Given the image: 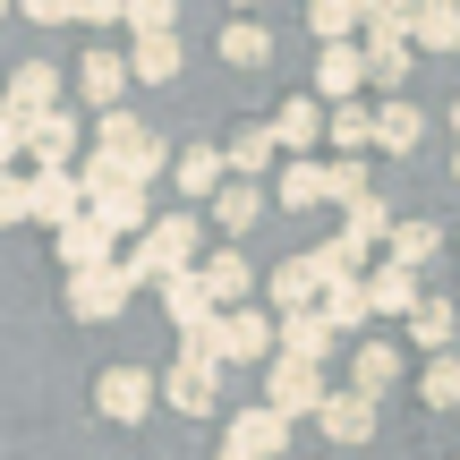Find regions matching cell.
Wrapping results in <instances>:
<instances>
[{
  "mask_svg": "<svg viewBox=\"0 0 460 460\" xmlns=\"http://www.w3.org/2000/svg\"><path fill=\"white\" fill-rule=\"evenodd\" d=\"M188 349H205L214 367H273L281 358V315L273 307H230L222 324L188 332Z\"/></svg>",
  "mask_w": 460,
  "mask_h": 460,
  "instance_id": "1",
  "label": "cell"
},
{
  "mask_svg": "<svg viewBox=\"0 0 460 460\" xmlns=\"http://www.w3.org/2000/svg\"><path fill=\"white\" fill-rule=\"evenodd\" d=\"M94 154H111L128 188H154V171H171V163H180V154H171V146H163V137H154L137 111H111V119H94Z\"/></svg>",
  "mask_w": 460,
  "mask_h": 460,
  "instance_id": "2",
  "label": "cell"
},
{
  "mask_svg": "<svg viewBox=\"0 0 460 460\" xmlns=\"http://www.w3.org/2000/svg\"><path fill=\"white\" fill-rule=\"evenodd\" d=\"M341 393V384L324 376V367H307V358H273L264 367V410H281L298 427V418H324V401Z\"/></svg>",
  "mask_w": 460,
  "mask_h": 460,
  "instance_id": "3",
  "label": "cell"
},
{
  "mask_svg": "<svg viewBox=\"0 0 460 460\" xmlns=\"http://www.w3.org/2000/svg\"><path fill=\"white\" fill-rule=\"evenodd\" d=\"M163 401H171L180 418H214V401H222V367L205 358V349L180 341V358L163 367Z\"/></svg>",
  "mask_w": 460,
  "mask_h": 460,
  "instance_id": "4",
  "label": "cell"
},
{
  "mask_svg": "<svg viewBox=\"0 0 460 460\" xmlns=\"http://www.w3.org/2000/svg\"><path fill=\"white\" fill-rule=\"evenodd\" d=\"M154 367H102V384H94V410L111 418V427H146L154 418Z\"/></svg>",
  "mask_w": 460,
  "mask_h": 460,
  "instance_id": "5",
  "label": "cell"
},
{
  "mask_svg": "<svg viewBox=\"0 0 460 460\" xmlns=\"http://www.w3.org/2000/svg\"><path fill=\"white\" fill-rule=\"evenodd\" d=\"M128 85H137V68H128V51H85L77 60V94H85V111L94 119H111V111H128Z\"/></svg>",
  "mask_w": 460,
  "mask_h": 460,
  "instance_id": "6",
  "label": "cell"
},
{
  "mask_svg": "<svg viewBox=\"0 0 460 460\" xmlns=\"http://www.w3.org/2000/svg\"><path fill=\"white\" fill-rule=\"evenodd\" d=\"M51 111H68V102H60V68H51V60H17L9 94H0V119L34 128V119H51Z\"/></svg>",
  "mask_w": 460,
  "mask_h": 460,
  "instance_id": "7",
  "label": "cell"
},
{
  "mask_svg": "<svg viewBox=\"0 0 460 460\" xmlns=\"http://www.w3.org/2000/svg\"><path fill=\"white\" fill-rule=\"evenodd\" d=\"M264 298H273V315H315L324 307V256H281L273 273H264Z\"/></svg>",
  "mask_w": 460,
  "mask_h": 460,
  "instance_id": "8",
  "label": "cell"
},
{
  "mask_svg": "<svg viewBox=\"0 0 460 460\" xmlns=\"http://www.w3.org/2000/svg\"><path fill=\"white\" fill-rule=\"evenodd\" d=\"M273 137H281V154H290V163H315V154L332 146V102L290 94V102L273 111Z\"/></svg>",
  "mask_w": 460,
  "mask_h": 460,
  "instance_id": "9",
  "label": "cell"
},
{
  "mask_svg": "<svg viewBox=\"0 0 460 460\" xmlns=\"http://www.w3.org/2000/svg\"><path fill=\"white\" fill-rule=\"evenodd\" d=\"M26 188H34V222H43L51 239H60L68 222H85V214H94V205H85V180H77V171H26Z\"/></svg>",
  "mask_w": 460,
  "mask_h": 460,
  "instance_id": "10",
  "label": "cell"
},
{
  "mask_svg": "<svg viewBox=\"0 0 460 460\" xmlns=\"http://www.w3.org/2000/svg\"><path fill=\"white\" fill-rule=\"evenodd\" d=\"M85 154H94V146L77 137V111H51V119L26 128V171H77Z\"/></svg>",
  "mask_w": 460,
  "mask_h": 460,
  "instance_id": "11",
  "label": "cell"
},
{
  "mask_svg": "<svg viewBox=\"0 0 460 460\" xmlns=\"http://www.w3.org/2000/svg\"><path fill=\"white\" fill-rule=\"evenodd\" d=\"M222 163H230V180H256L264 188V171L281 180V137H273V119H247V128H230V146H222Z\"/></svg>",
  "mask_w": 460,
  "mask_h": 460,
  "instance_id": "12",
  "label": "cell"
},
{
  "mask_svg": "<svg viewBox=\"0 0 460 460\" xmlns=\"http://www.w3.org/2000/svg\"><path fill=\"white\" fill-rule=\"evenodd\" d=\"M367 43H332V51H315V102H332V111H341V102H358L367 94Z\"/></svg>",
  "mask_w": 460,
  "mask_h": 460,
  "instance_id": "13",
  "label": "cell"
},
{
  "mask_svg": "<svg viewBox=\"0 0 460 460\" xmlns=\"http://www.w3.org/2000/svg\"><path fill=\"white\" fill-rule=\"evenodd\" d=\"M128 298H137V281L119 273V264L111 273H68V315H77V324H111Z\"/></svg>",
  "mask_w": 460,
  "mask_h": 460,
  "instance_id": "14",
  "label": "cell"
},
{
  "mask_svg": "<svg viewBox=\"0 0 460 460\" xmlns=\"http://www.w3.org/2000/svg\"><path fill=\"white\" fill-rule=\"evenodd\" d=\"M154 298H163V315L180 324V341H188V332H205V324H222V307H214V290H205V273H171Z\"/></svg>",
  "mask_w": 460,
  "mask_h": 460,
  "instance_id": "15",
  "label": "cell"
},
{
  "mask_svg": "<svg viewBox=\"0 0 460 460\" xmlns=\"http://www.w3.org/2000/svg\"><path fill=\"white\" fill-rule=\"evenodd\" d=\"M222 444H239L247 460H281V452H290V418L256 401V410H239V418L222 427Z\"/></svg>",
  "mask_w": 460,
  "mask_h": 460,
  "instance_id": "16",
  "label": "cell"
},
{
  "mask_svg": "<svg viewBox=\"0 0 460 460\" xmlns=\"http://www.w3.org/2000/svg\"><path fill=\"white\" fill-rule=\"evenodd\" d=\"M171 188H180L188 205H214L222 188H230V163H222V146H180V163H171Z\"/></svg>",
  "mask_w": 460,
  "mask_h": 460,
  "instance_id": "17",
  "label": "cell"
},
{
  "mask_svg": "<svg viewBox=\"0 0 460 460\" xmlns=\"http://www.w3.org/2000/svg\"><path fill=\"white\" fill-rule=\"evenodd\" d=\"M427 298H435V290H427V281H418V273H401L393 256H384L376 273H367V307H376V315H401V324H410V315L427 307Z\"/></svg>",
  "mask_w": 460,
  "mask_h": 460,
  "instance_id": "18",
  "label": "cell"
},
{
  "mask_svg": "<svg viewBox=\"0 0 460 460\" xmlns=\"http://www.w3.org/2000/svg\"><path fill=\"white\" fill-rule=\"evenodd\" d=\"M51 247H60V264H68V273H111V264H119V239H111L94 214H85V222H68Z\"/></svg>",
  "mask_w": 460,
  "mask_h": 460,
  "instance_id": "19",
  "label": "cell"
},
{
  "mask_svg": "<svg viewBox=\"0 0 460 460\" xmlns=\"http://www.w3.org/2000/svg\"><path fill=\"white\" fill-rule=\"evenodd\" d=\"M281 358H307V367H332L341 358V332H332V315H281Z\"/></svg>",
  "mask_w": 460,
  "mask_h": 460,
  "instance_id": "20",
  "label": "cell"
},
{
  "mask_svg": "<svg viewBox=\"0 0 460 460\" xmlns=\"http://www.w3.org/2000/svg\"><path fill=\"white\" fill-rule=\"evenodd\" d=\"M205 290H214L222 315L230 307H256V264H247L239 247H214V256H205Z\"/></svg>",
  "mask_w": 460,
  "mask_h": 460,
  "instance_id": "21",
  "label": "cell"
},
{
  "mask_svg": "<svg viewBox=\"0 0 460 460\" xmlns=\"http://www.w3.org/2000/svg\"><path fill=\"white\" fill-rule=\"evenodd\" d=\"M273 205H281V214H315V205H332V163H281Z\"/></svg>",
  "mask_w": 460,
  "mask_h": 460,
  "instance_id": "22",
  "label": "cell"
},
{
  "mask_svg": "<svg viewBox=\"0 0 460 460\" xmlns=\"http://www.w3.org/2000/svg\"><path fill=\"white\" fill-rule=\"evenodd\" d=\"M315 427H324L332 444H376V393H349V384H341V393L324 401V418H315Z\"/></svg>",
  "mask_w": 460,
  "mask_h": 460,
  "instance_id": "23",
  "label": "cell"
},
{
  "mask_svg": "<svg viewBox=\"0 0 460 460\" xmlns=\"http://www.w3.org/2000/svg\"><path fill=\"white\" fill-rule=\"evenodd\" d=\"M401 376H410V358H401L393 341H358V349H349V393H376L384 401Z\"/></svg>",
  "mask_w": 460,
  "mask_h": 460,
  "instance_id": "24",
  "label": "cell"
},
{
  "mask_svg": "<svg viewBox=\"0 0 460 460\" xmlns=\"http://www.w3.org/2000/svg\"><path fill=\"white\" fill-rule=\"evenodd\" d=\"M418 137H427V119H418L410 94L376 102V154H418Z\"/></svg>",
  "mask_w": 460,
  "mask_h": 460,
  "instance_id": "25",
  "label": "cell"
},
{
  "mask_svg": "<svg viewBox=\"0 0 460 460\" xmlns=\"http://www.w3.org/2000/svg\"><path fill=\"white\" fill-rule=\"evenodd\" d=\"M256 222H264V188L256 180H230L222 197H214V230H222V239H247Z\"/></svg>",
  "mask_w": 460,
  "mask_h": 460,
  "instance_id": "26",
  "label": "cell"
},
{
  "mask_svg": "<svg viewBox=\"0 0 460 460\" xmlns=\"http://www.w3.org/2000/svg\"><path fill=\"white\" fill-rule=\"evenodd\" d=\"M307 34H315V43H367V9H358V0H315V9H307Z\"/></svg>",
  "mask_w": 460,
  "mask_h": 460,
  "instance_id": "27",
  "label": "cell"
},
{
  "mask_svg": "<svg viewBox=\"0 0 460 460\" xmlns=\"http://www.w3.org/2000/svg\"><path fill=\"white\" fill-rule=\"evenodd\" d=\"M410 43L418 51H460V9L452 0H418L410 9Z\"/></svg>",
  "mask_w": 460,
  "mask_h": 460,
  "instance_id": "28",
  "label": "cell"
},
{
  "mask_svg": "<svg viewBox=\"0 0 460 460\" xmlns=\"http://www.w3.org/2000/svg\"><path fill=\"white\" fill-rule=\"evenodd\" d=\"M384 256H393L401 273H427V264L444 256V222H401V230H393V247H384Z\"/></svg>",
  "mask_w": 460,
  "mask_h": 460,
  "instance_id": "29",
  "label": "cell"
},
{
  "mask_svg": "<svg viewBox=\"0 0 460 460\" xmlns=\"http://www.w3.org/2000/svg\"><path fill=\"white\" fill-rule=\"evenodd\" d=\"M214 43H222L230 68H264V60H273V26H256V17H230Z\"/></svg>",
  "mask_w": 460,
  "mask_h": 460,
  "instance_id": "30",
  "label": "cell"
},
{
  "mask_svg": "<svg viewBox=\"0 0 460 460\" xmlns=\"http://www.w3.org/2000/svg\"><path fill=\"white\" fill-rule=\"evenodd\" d=\"M452 332H460V307H452V298H427V307L410 315V341L427 349V358H444V349H452Z\"/></svg>",
  "mask_w": 460,
  "mask_h": 460,
  "instance_id": "31",
  "label": "cell"
},
{
  "mask_svg": "<svg viewBox=\"0 0 460 460\" xmlns=\"http://www.w3.org/2000/svg\"><path fill=\"white\" fill-rule=\"evenodd\" d=\"M418 401H427V410H460V349L418 367Z\"/></svg>",
  "mask_w": 460,
  "mask_h": 460,
  "instance_id": "32",
  "label": "cell"
},
{
  "mask_svg": "<svg viewBox=\"0 0 460 460\" xmlns=\"http://www.w3.org/2000/svg\"><path fill=\"white\" fill-rule=\"evenodd\" d=\"M324 315H332L341 341H358V324L376 315V307H367V281H332V290H324Z\"/></svg>",
  "mask_w": 460,
  "mask_h": 460,
  "instance_id": "33",
  "label": "cell"
},
{
  "mask_svg": "<svg viewBox=\"0 0 460 460\" xmlns=\"http://www.w3.org/2000/svg\"><path fill=\"white\" fill-rule=\"evenodd\" d=\"M367 146H376V111H367V102H341V111H332V154L358 163Z\"/></svg>",
  "mask_w": 460,
  "mask_h": 460,
  "instance_id": "34",
  "label": "cell"
},
{
  "mask_svg": "<svg viewBox=\"0 0 460 460\" xmlns=\"http://www.w3.org/2000/svg\"><path fill=\"white\" fill-rule=\"evenodd\" d=\"M341 230H349V239H358V247H376V239H393V205H384V197H367V205H349V214H341Z\"/></svg>",
  "mask_w": 460,
  "mask_h": 460,
  "instance_id": "35",
  "label": "cell"
},
{
  "mask_svg": "<svg viewBox=\"0 0 460 460\" xmlns=\"http://www.w3.org/2000/svg\"><path fill=\"white\" fill-rule=\"evenodd\" d=\"M17 222H34V188H26V171H9V180H0V230H17Z\"/></svg>",
  "mask_w": 460,
  "mask_h": 460,
  "instance_id": "36",
  "label": "cell"
},
{
  "mask_svg": "<svg viewBox=\"0 0 460 460\" xmlns=\"http://www.w3.org/2000/svg\"><path fill=\"white\" fill-rule=\"evenodd\" d=\"M34 26H77V0H26Z\"/></svg>",
  "mask_w": 460,
  "mask_h": 460,
  "instance_id": "37",
  "label": "cell"
},
{
  "mask_svg": "<svg viewBox=\"0 0 460 460\" xmlns=\"http://www.w3.org/2000/svg\"><path fill=\"white\" fill-rule=\"evenodd\" d=\"M17 163H26V128H17V119H0V180H9Z\"/></svg>",
  "mask_w": 460,
  "mask_h": 460,
  "instance_id": "38",
  "label": "cell"
},
{
  "mask_svg": "<svg viewBox=\"0 0 460 460\" xmlns=\"http://www.w3.org/2000/svg\"><path fill=\"white\" fill-rule=\"evenodd\" d=\"M214 460H247V452H239V444H222V452H214Z\"/></svg>",
  "mask_w": 460,
  "mask_h": 460,
  "instance_id": "39",
  "label": "cell"
},
{
  "mask_svg": "<svg viewBox=\"0 0 460 460\" xmlns=\"http://www.w3.org/2000/svg\"><path fill=\"white\" fill-rule=\"evenodd\" d=\"M452 137H460V102H452Z\"/></svg>",
  "mask_w": 460,
  "mask_h": 460,
  "instance_id": "40",
  "label": "cell"
},
{
  "mask_svg": "<svg viewBox=\"0 0 460 460\" xmlns=\"http://www.w3.org/2000/svg\"><path fill=\"white\" fill-rule=\"evenodd\" d=\"M452 180H460V146H452Z\"/></svg>",
  "mask_w": 460,
  "mask_h": 460,
  "instance_id": "41",
  "label": "cell"
}]
</instances>
